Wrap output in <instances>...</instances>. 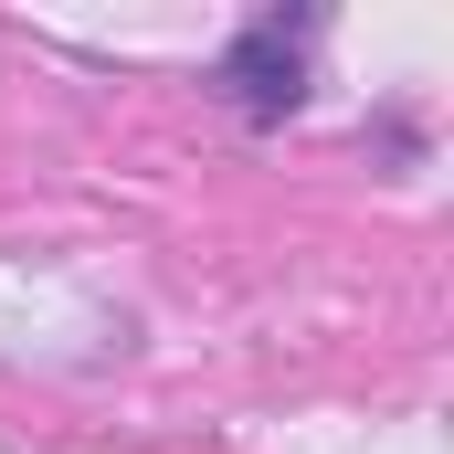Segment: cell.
<instances>
[{
    "mask_svg": "<svg viewBox=\"0 0 454 454\" xmlns=\"http://www.w3.org/2000/svg\"><path fill=\"white\" fill-rule=\"evenodd\" d=\"M307 11H264V21H243L232 32V53H223V106L232 116H254V127H275V116H296L307 106Z\"/></svg>",
    "mask_w": 454,
    "mask_h": 454,
    "instance_id": "1",
    "label": "cell"
}]
</instances>
